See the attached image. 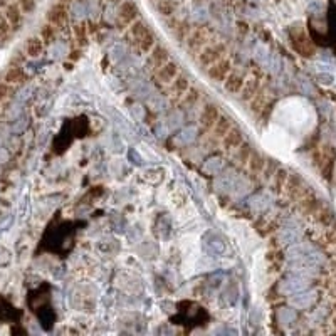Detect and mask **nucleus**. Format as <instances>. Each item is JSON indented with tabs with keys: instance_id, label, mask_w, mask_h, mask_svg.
I'll return each mask as SVG.
<instances>
[{
	"instance_id": "1",
	"label": "nucleus",
	"mask_w": 336,
	"mask_h": 336,
	"mask_svg": "<svg viewBox=\"0 0 336 336\" xmlns=\"http://www.w3.org/2000/svg\"><path fill=\"white\" fill-rule=\"evenodd\" d=\"M125 32H126L125 34L126 42H128L130 46H133L135 49H138L139 52H143V54H148L156 44L155 34L151 32L148 24L139 21V19H136L135 22L130 24L128 29H126Z\"/></svg>"
},
{
	"instance_id": "2",
	"label": "nucleus",
	"mask_w": 336,
	"mask_h": 336,
	"mask_svg": "<svg viewBox=\"0 0 336 336\" xmlns=\"http://www.w3.org/2000/svg\"><path fill=\"white\" fill-rule=\"evenodd\" d=\"M212 41H215L214 29L207 24H199L197 27H192V30H190L188 37L185 39V47L188 50V54L197 56Z\"/></svg>"
},
{
	"instance_id": "3",
	"label": "nucleus",
	"mask_w": 336,
	"mask_h": 336,
	"mask_svg": "<svg viewBox=\"0 0 336 336\" xmlns=\"http://www.w3.org/2000/svg\"><path fill=\"white\" fill-rule=\"evenodd\" d=\"M225 56H229V46L224 41H212L197 54V64L205 71Z\"/></svg>"
},
{
	"instance_id": "4",
	"label": "nucleus",
	"mask_w": 336,
	"mask_h": 336,
	"mask_svg": "<svg viewBox=\"0 0 336 336\" xmlns=\"http://www.w3.org/2000/svg\"><path fill=\"white\" fill-rule=\"evenodd\" d=\"M266 78V74L264 71L259 66H254L251 69L249 73H247V78L244 81V86H242V90H240V93L237 94V96L240 98V101H244V103H249V101L254 98V94L261 90V86H262V81Z\"/></svg>"
},
{
	"instance_id": "5",
	"label": "nucleus",
	"mask_w": 336,
	"mask_h": 336,
	"mask_svg": "<svg viewBox=\"0 0 336 336\" xmlns=\"http://www.w3.org/2000/svg\"><path fill=\"white\" fill-rule=\"evenodd\" d=\"M284 193H286V197L291 200V202H299L303 197H306V195H309L313 192L311 187H308L306 183H304L303 180V176L301 175H297V173H289L288 176V182H286V185H284V190H282Z\"/></svg>"
},
{
	"instance_id": "6",
	"label": "nucleus",
	"mask_w": 336,
	"mask_h": 336,
	"mask_svg": "<svg viewBox=\"0 0 336 336\" xmlns=\"http://www.w3.org/2000/svg\"><path fill=\"white\" fill-rule=\"evenodd\" d=\"M139 19V9L133 0H121L116 10V27L126 30L128 25Z\"/></svg>"
},
{
	"instance_id": "7",
	"label": "nucleus",
	"mask_w": 336,
	"mask_h": 336,
	"mask_svg": "<svg viewBox=\"0 0 336 336\" xmlns=\"http://www.w3.org/2000/svg\"><path fill=\"white\" fill-rule=\"evenodd\" d=\"M69 21V7L62 2H56L52 7L46 12V22L54 25L58 30H62Z\"/></svg>"
},
{
	"instance_id": "8",
	"label": "nucleus",
	"mask_w": 336,
	"mask_h": 336,
	"mask_svg": "<svg viewBox=\"0 0 336 336\" xmlns=\"http://www.w3.org/2000/svg\"><path fill=\"white\" fill-rule=\"evenodd\" d=\"M232 59L229 56H225V58H222L220 61H217L215 64H212L208 69H205V74L207 78L210 79L212 82H217V84H222V82L225 81V78L229 76V73L232 71Z\"/></svg>"
},
{
	"instance_id": "9",
	"label": "nucleus",
	"mask_w": 336,
	"mask_h": 336,
	"mask_svg": "<svg viewBox=\"0 0 336 336\" xmlns=\"http://www.w3.org/2000/svg\"><path fill=\"white\" fill-rule=\"evenodd\" d=\"M220 116V110L215 103H207L204 108H202V113L199 116V126L204 133H210L215 121Z\"/></svg>"
},
{
	"instance_id": "10",
	"label": "nucleus",
	"mask_w": 336,
	"mask_h": 336,
	"mask_svg": "<svg viewBox=\"0 0 336 336\" xmlns=\"http://www.w3.org/2000/svg\"><path fill=\"white\" fill-rule=\"evenodd\" d=\"M170 61V50L162 46V44H155L153 49L148 52V59H147V67L151 73H155L158 67H162L163 64H167Z\"/></svg>"
},
{
	"instance_id": "11",
	"label": "nucleus",
	"mask_w": 336,
	"mask_h": 336,
	"mask_svg": "<svg viewBox=\"0 0 336 336\" xmlns=\"http://www.w3.org/2000/svg\"><path fill=\"white\" fill-rule=\"evenodd\" d=\"M180 74V67L176 64L175 61L170 59L167 64H163L162 67H158L156 71L153 73V78L156 81V84H162V86H168L176 76Z\"/></svg>"
},
{
	"instance_id": "12",
	"label": "nucleus",
	"mask_w": 336,
	"mask_h": 336,
	"mask_svg": "<svg viewBox=\"0 0 336 336\" xmlns=\"http://www.w3.org/2000/svg\"><path fill=\"white\" fill-rule=\"evenodd\" d=\"M247 78V73L242 71V69H237V67H232V71L229 73V76L225 78V81L222 82L224 84V90L232 94V96H237L242 90L244 86V81Z\"/></svg>"
},
{
	"instance_id": "13",
	"label": "nucleus",
	"mask_w": 336,
	"mask_h": 336,
	"mask_svg": "<svg viewBox=\"0 0 336 336\" xmlns=\"http://www.w3.org/2000/svg\"><path fill=\"white\" fill-rule=\"evenodd\" d=\"M190 86H192V84H190L188 76H185V74L180 73V74L176 76V78L168 84L167 93H168L170 101H172V103H179L180 98L187 93V90H188Z\"/></svg>"
},
{
	"instance_id": "14",
	"label": "nucleus",
	"mask_w": 336,
	"mask_h": 336,
	"mask_svg": "<svg viewBox=\"0 0 336 336\" xmlns=\"http://www.w3.org/2000/svg\"><path fill=\"white\" fill-rule=\"evenodd\" d=\"M291 42H293V47L297 54H301L303 58H313L314 52H316V49L314 46L311 44V41H309V37L304 34V32H293V36H291Z\"/></svg>"
},
{
	"instance_id": "15",
	"label": "nucleus",
	"mask_w": 336,
	"mask_h": 336,
	"mask_svg": "<svg viewBox=\"0 0 336 336\" xmlns=\"http://www.w3.org/2000/svg\"><path fill=\"white\" fill-rule=\"evenodd\" d=\"M242 142H244V133L239 128H236V126H232V128L220 138L222 150L227 151V153H232Z\"/></svg>"
},
{
	"instance_id": "16",
	"label": "nucleus",
	"mask_w": 336,
	"mask_h": 336,
	"mask_svg": "<svg viewBox=\"0 0 336 336\" xmlns=\"http://www.w3.org/2000/svg\"><path fill=\"white\" fill-rule=\"evenodd\" d=\"M296 205H297V208H299V212L303 215H306V217H313V215L323 207V202L316 197L314 192H311L309 195H306V197H303L299 202H296Z\"/></svg>"
},
{
	"instance_id": "17",
	"label": "nucleus",
	"mask_w": 336,
	"mask_h": 336,
	"mask_svg": "<svg viewBox=\"0 0 336 336\" xmlns=\"http://www.w3.org/2000/svg\"><path fill=\"white\" fill-rule=\"evenodd\" d=\"M200 99H202V91L199 90V87L190 86L187 90V93L183 94L176 104H179V108L182 111H190L200 103Z\"/></svg>"
},
{
	"instance_id": "18",
	"label": "nucleus",
	"mask_w": 336,
	"mask_h": 336,
	"mask_svg": "<svg viewBox=\"0 0 336 336\" xmlns=\"http://www.w3.org/2000/svg\"><path fill=\"white\" fill-rule=\"evenodd\" d=\"M268 96H269L268 87L261 86V90H259L254 94V98L249 101V110L254 113V115H262L264 108H268Z\"/></svg>"
},
{
	"instance_id": "19",
	"label": "nucleus",
	"mask_w": 336,
	"mask_h": 336,
	"mask_svg": "<svg viewBox=\"0 0 336 336\" xmlns=\"http://www.w3.org/2000/svg\"><path fill=\"white\" fill-rule=\"evenodd\" d=\"M251 153H252V147L244 139V142L240 143L239 147L232 151L234 162H236V165H239V167H245L247 162H249Z\"/></svg>"
},
{
	"instance_id": "20",
	"label": "nucleus",
	"mask_w": 336,
	"mask_h": 336,
	"mask_svg": "<svg viewBox=\"0 0 336 336\" xmlns=\"http://www.w3.org/2000/svg\"><path fill=\"white\" fill-rule=\"evenodd\" d=\"M232 126H234V123H232V118H231V116L220 115L217 121H215L214 128H212V136L217 138V139H220L222 136L225 135L227 131L232 128Z\"/></svg>"
},
{
	"instance_id": "21",
	"label": "nucleus",
	"mask_w": 336,
	"mask_h": 336,
	"mask_svg": "<svg viewBox=\"0 0 336 336\" xmlns=\"http://www.w3.org/2000/svg\"><path fill=\"white\" fill-rule=\"evenodd\" d=\"M288 176H289V172H288L286 168L277 167L274 175L271 176V179H272V192L277 193V195L282 193L284 185H286V182H288Z\"/></svg>"
},
{
	"instance_id": "22",
	"label": "nucleus",
	"mask_w": 336,
	"mask_h": 336,
	"mask_svg": "<svg viewBox=\"0 0 336 336\" xmlns=\"http://www.w3.org/2000/svg\"><path fill=\"white\" fill-rule=\"evenodd\" d=\"M73 34L76 44L79 47H84L87 44V39H90V27H87V22H76L73 27Z\"/></svg>"
},
{
	"instance_id": "23",
	"label": "nucleus",
	"mask_w": 336,
	"mask_h": 336,
	"mask_svg": "<svg viewBox=\"0 0 336 336\" xmlns=\"http://www.w3.org/2000/svg\"><path fill=\"white\" fill-rule=\"evenodd\" d=\"M245 167L249 168V172L252 175H261L264 167H266V158L261 153H257V151L252 150V153L249 156V162H247Z\"/></svg>"
},
{
	"instance_id": "24",
	"label": "nucleus",
	"mask_w": 336,
	"mask_h": 336,
	"mask_svg": "<svg viewBox=\"0 0 336 336\" xmlns=\"http://www.w3.org/2000/svg\"><path fill=\"white\" fill-rule=\"evenodd\" d=\"M44 47H46V44L42 42L41 37H29L25 42V54L30 58H39L44 52Z\"/></svg>"
},
{
	"instance_id": "25",
	"label": "nucleus",
	"mask_w": 336,
	"mask_h": 336,
	"mask_svg": "<svg viewBox=\"0 0 336 336\" xmlns=\"http://www.w3.org/2000/svg\"><path fill=\"white\" fill-rule=\"evenodd\" d=\"M313 219L316 220V224L321 225L323 229H326V227H329V225H331L333 222H334V215H333V212L329 210L328 207L323 205L320 210L313 215Z\"/></svg>"
},
{
	"instance_id": "26",
	"label": "nucleus",
	"mask_w": 336,
	"mask_h": 336,
	"mask_svg": "<svg viewBox=\"0 0 336 336\" xmlns=\"http://www.w3.org/2000/svg\"><path fill=\"white\" fill-rule=\"evenodd\" d=\"M179 4L176 0H156V10L162 17H173Z\"/></svg>"
},
{
	"instance_id": "27",
	"label": "nucleus",
	"mask_w": 336,
	"mask_h": 336,
	"mask_svg": "<svg viewBox=\"0 0 336 336\" xmlns=\"http://www.w3.org/2000/svg\"><path fill=\"white\" fill-rule=\"evenodd\" d=\"M190 30H192V27H190V24L188 22H183V21H175L173 25H172V32H173V37L179 42H185V39L188 37L190 34Z\"/></svg>"
},
{
	"instance_id": "28",
	"label": "nucleus",
	"mask_w": 336,
	"mask_h": 336,
	"mask_svg": "<svg viewBox=\"0 0 336 336\" xmlns=\"http://www.w3.org/2000/svg\"><path fill=\"white\" fill-rule=\"evenodd\" d=\"M5 19L9 21L12 29H19L22 24V10L19 9V5H9L7 14H5Z\"/></svg>"
},
{
	"instance_id": "29",
	"label": "nucleus",
	"mask_w": 336,
	"mask_h": 336,
	"mask_svg": "<svg viewBox=\"0 0 336 336\" xmlns=\"http://www.w3.org/2000/svg\"><path fill=\"white\" fill-rule=\"evenodd\" d=\"M27 79V76H25L24 69L22 67H10L7 73L4 76V81L9 82V84H19V82H24Z\"/></svg>"
},
{
	"instance_id": "30",
	"label": "nucleus",
	"mask_w": 336,
	"mask_h": 336,
	"mask_svg": "<svg viewBox=\"0 0 336 336\" xmlns=\"http://www.w3.org/2000/svg\"><path fill=\"white\" fill-rule=\"evenodd\" d=\"M56 36H58V29L54 27V25H50V24H44L42 27H41V39L42 42L46 44V46H49V44H52L56 41Z\"/></svg>"
},
{
	"instance_id": "31",
	"label": "nucleus",
	"mask_w": 336,
	"mask_h": 336,
	"mask_svg": "<svg viewBox=\"0 0 336 336\" xmlns=\"http://www.w3.org/2000/svg\"><path fill=\"white\" fill-rule=\"evenodd\" d=\"M323 239H325V242L328 245H333V247L336 245V224L334 222L325 229V232H323Z\"/></svg>"
},
{
	"instance_id": "32",
	"label": "nucleus",
	"mask_w": 336,
	"mask_h": 336,
	"mask_svg": "<svg viewBox=\"0 0 336 336\" xmlns=\"http://www.w3.org/2000/svg\"><path fill=\"white\" fill-rule=\"evenodd\" d=\"M277 170V165L274 160H266V167L262 170V173L266 175V179H271L272 175H274V172Z\"/></svg>"
},
{
	"instance_id": "33",
	"label": "nucleus",
	"mask_w": 336,
	"mask_h": 336,
	"mask_svg": "<svg viewBox=\"0 0 336 336\" xmlns=\"http://www.w3.org/2000/svg\"><path fill=\"white\" fill-rule=\"evenodd\" d=\"M21 5H22V12L30 14L36 9V0H21Z\"/></svg>"
},
{
	"instance_id": "34",
	"label": "nucleus",
	"mask_w": 336,
	"mask_h": 336,
	"mask_svg": "<svg viewBox=\"0 0 336 336\" xmlns=\"http://www.w3.org/2000/svg\"><path fill=\"white\" fill-rule=\"evenodd\" d=\"M9 93H10V84L9 82H2V84H0V101L4 98H7Z\"/></svg>"
},
{
	"instance_id": "35",
	"label": "nucleus",
	"mask_w": 336,
	"mask_h": 336,
	"mask_svg": "<svg viewBox=\"0 0 336 336\" xmlns=\"http://www.w3.org/2000/svg\"><path fill=\"white\" fill-rule=\"evenodd\" d=\"M328 294H329V297H331V299H336V284H333V286L329 288Z\"/></svg>"
},
{
	"instance_id": "36",
	"label": "nucleus",
	"mask_w": 336,
	"mask_h": 336,
	"mask_svg": "<svg viewBox=\"0 0 336 336\" xmlns=\"http://www.w3.org/2000/svg\"><path fill=\"white\" fill-rule=\"evenodd\" d=\"M329 323H331V328H333V333H336V313H334V314L331 316V321H329Z\"/></svg>"
},
{
	"instance_id": "37",
	"label": "nucleus",
	"mask_w": 336,
	"mask_h": 336,
	"mask_svg": "<svg viewBox=\"0 0 336 336\" xmlns=\"http://www.w3.org/2000/svg\"><path fill=\"white\" fill-rule=\"evenodd\" d=\"M58 2H62V4H66L67 7H69V5H71V4L74 2V0H58Z\"/></svg>"
},
{
	"instance_id": "38",
	"label": "nucleus",
	"mask_w": 336,
	"mask_h": 336,
	"mask_svg": "<svg viewBox=\"0 0 336 336\" xmlns=\"http://www.w3.org/2000/svg\"><path fill=\"white\" fill-rule=\"evenodd\" d=\"M108 2H111V4H119L121 0H108Z\"/></svg>"
},
{
	"instance_id": "39",
	"label": "nucleus",
	"mask_w": 336,
	"mask_h": 336,
	"mask_svg": "<svg viewBox=\"0 0 336 336\" xmlns=\"http://www.w3.org/2000/svg\"><path fill=\"white\" fill-rule=\"evenodd\" d=\"M333 309L336 311V299H333Z\"/></svg>"
},
{
	"instance_id": "40",
	"label": "nucleus",
	"mask_w": 336,
	"mask_h": 336,
	"mask_svg": "<svg viewBox=\"0 0 336 336\" xmlns=\"http://www.w3.org/2000/svg\"><path fill=\"white\" fill-rule=\"evenodd\" d=\"M76 2H79V4H82V2H86V0H76Z\"/></svg>"
},
{
	"instance_id": "41",
	"label": "nucleus",
	"mask_w": 336,
	"mask_h": 336,
	"mask_svg": "<svg viewBox=\"0 0 336 336\" xmlns=\"http://www.w3.org/2000/svg\"><path fill=\"white\" fill-rule=\"evenodd\" d=\"M153 2H156V0H153Z\"/></svg>"
},
{
	"instance_id": "42",
	"label": "nucleus",
	"mask_w": 336,
	"mask_h": 336,
	"mask_svg": "<svg viewBox=\"0 0 336 336\" xmlns=\"http://www.w3.org/2000/svg\"><path fill=\"white\" fill-rule=\"evenodd\" d=\"M334 249H336V245H334Z\"/></svg>"
}]
</instances>
